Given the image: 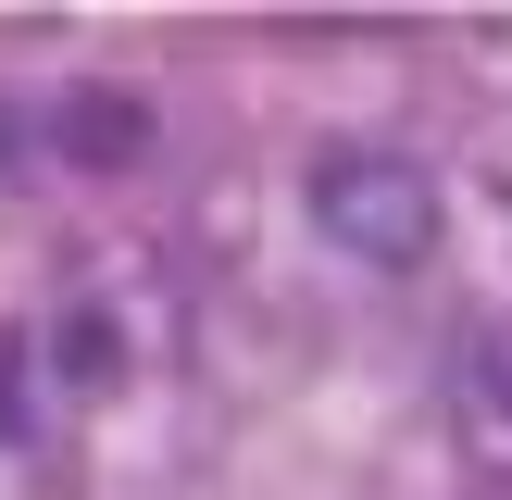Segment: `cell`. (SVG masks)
<instances>
[{
    "label": "cell",
    "mask_w": 512,
    "mask_h": 500,
    "mask_svg": "<svg viewBox=\"0 0 512 500\" xmlns=\"http://www.w3.org/2000/svg\"><path fill=\"white\" fill-rule=\"evenodd\" d=\"M313 225L350 250V263H375V275H400V263H425L438 250V175L413 163V150H325L313 163Z\"/></svg>",
    "instance_id": "obj_1"
},
{
    "label": "cell",
    "mask_w": 512,
    "mask_h": 500,
    "mask_svg": "<svg viewBox=\"0 0 512 500\" xmlns=\"http://www.w3.org/2000/svg\"><path fill=\"white\" fill-rule=\"evenodd\" d=\"M50 138H63V163L113 175V163H138V150H150V100H138V88H75L63 113H50Z\"/></svg>",
    "instance_id": "obj_2"
},
{
    "label": "cell",
    "mask_w": 512,
    "mask_h": 500,
    "mask_svg": "<svg viewBox=\"0 0 512 500\" xmlns=\"http://www.w3.org/2000/svg\"><path fill=\"white\" fill-rule=\"evenodd\" d=\"M463 425L488 450H512V338H475L463 350Z\"/></svg>",
    "instance_id": "obj_3"
},
{
    "label": "cell",
    "mask_w": 512,
    "mask_h": 500,
    "mask_svg": "<svg viewBox=\"0 0 512 500\" xmlns=\"http://www.w3.org/2000/svg\"><path fill=\"white\" fill-rule=\"evenodd\" d=\"M50 350H63V375H113V325H88V313H75Z\"/></svg>",
    "instance_id": "obj_4"
}]
</instances>
